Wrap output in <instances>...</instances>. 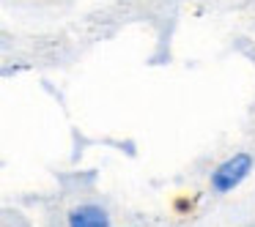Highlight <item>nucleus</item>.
<instances>
[{
  "label": "nucleus",
  "mask_w": 255,
  "mask_h": 227,
  "mask_svg": "<svg viewBox=\"0 0 255 227\" xmlns=\"http://www.w3.org/2000/svg\"><path fill=\"white\" fill-rule=\"evenodd\" d=\"M250 167H253V159H250L247 153H239V156H233V159H228L225 164L214 172L211 183H214L217 192H231L233 186H239V183L244 181Z\"/></svg>",
  "instance_id": "f257e3e1"
},
{
  "label": "nucleus",
  "mask_w": 255,
  "mask_h": 227,
  "mask_svg": "<svg viewBox=\"0 0 255 227\" xmlns=\"http://www.w3.org/2000/svg\"><path fill=\"white\" fill-rule=\"evenodd\" d=\"M69 225L72 227H110V219H107V214L102 208H96V205H80L77 211H72Z\"/></svg>",
  "instance_id": "f03ea898"
}]
</instances>
